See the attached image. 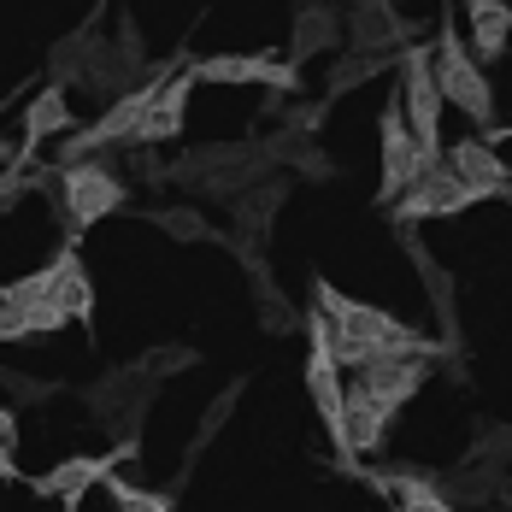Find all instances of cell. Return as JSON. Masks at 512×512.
Masks as SVG:
<instances>
[{
  "instance_id": "16",
  "label": "cell",
  "mask_w": 512,
  "mask_h": 512,
  "mask_svg": "<svg viewBox=\"0 0 512 512\" xmlns=\"http://www.w3.org/2000/svg\"><path fill=\"white\" fill-rule=\"evenodd\" d=\"M448 171H460L465 183H489V189H501V195H507V183H512V171H507V159L495 154V142H483V136H471V142H454V148H448Z\"/></svg>"
},
{
  "instance_id": "4",
  "label": "cell",
  "mask_w": 512,
  "mask_h": 512,
  "mask_svg": "<svg viewBox=\"0 0 512 512\" xmlns=\"http://www.w3.org/2000/svg\"><path fill=\"white\" fill-rule=\"evenodd\" d=\"M501 189H489V183H465L460 171H448V159L436 165V171H424V177H412L407 195L395 201V224L412 230V224H424V218H454L465 206L477 201H495Z\"/></svg>"
},
{
  "instance_id": "19",
  "label": "cell",
  "mask_w": 512,
  "mask_h": 512,
  "mask_svg": "<svg viewBox=\"0 0 512 512\" xmlns=\"http://www.w3.org/2000/svg\"><path fill=\"white\" fill-rule=\"evenodd\" d=\"M265 148H271V165H295V171H301V177H312V183L336 177V159L324 154V148L312 142L307 130H277Z\"/></svg>"
},
{
  "instance_id": "5",
  "label": "cell",
  "mask_w": 512,
  "mask_h": 512,
  "mask_svg": "<svg viewBox=\"0 0 512 512\" xmlns=\"http://www.w3.org/2000/svg\"><path fill=\"white\" fill-rule=\"evenodd\" d=\"M136 454H142V436H118V448H112V454H77V460H65V465H53V471H42L30 489H36V495H48V501H59L65 512H77V507H83V489L106 483L118 465L136 460Z\"/></svg>"
},
{
  "instance_id": "11",
  "label": "cell",
  "mask_w": 512,
  "mask_h": 512,
  "mask_svg": "<svg viewBox=\"0 0 512 512\" xmlns=\"http://www.w3.org/2000/svg\"><path fill=\"white\" fill-rule=\"evenodd\" d=\"M424 377H430V359H371V365H359V389L377 395L389 412L407 407Z\"/></svg>"
},
{
  "instance_id": "12",
  "label": "cell",
  "mask_w": 512,
  "mask_h": 512,
  "mask_svg": "<svg viewBox=\"0 0 512 512\" xmlns=\"http://www.w3.org/2000/svg\"><path fill=\"white\" fill-rule=\"evenodd\" d=\"M407 42V24L389 0H354L348 12V48L354 53H395Z\"/></svg>"
},
{
  "instance_id": "10",
  "label": "cell",
  "mask_w": 512,
  "mask_h": 512,
  "mask_svg": "<svg viewBox=\"0 0 512 512\" xmlns=\"http://www.w3.org/2000/svg\"><path fill=\"white\" fill-rule=\"evenodd\" d=\"M389 418H395V412L354 383V389H348V407H342V448H336V454H342V460L377 454V448H383V430H389Z\"/></svg>"
},
{
  "instance_id": "2",
  "label": "cell",
  "mask_w": 512,
  "mask_h": 512,
  "mask_svg": "<svg viewBox=\"0 0 512 512\" xmlns=\"http://www.w3.org/2000/svg\"><path fill=\"white\" fill-rule=\"evenodd\" d=\"M442 83H436V53L424 48H401V112L412 124V142H418V159L424 171L442 165Z\"/></svg>"
},
{
  "instance_id": "25",
  "label": "cell",
  "mask_w": 512,
  "mask_h": 512,
  "mask_svg": "<svg viewBox=\"0 0 512 512\" xmlns=\"http://www.w3.org/2000/svg\"><path fill=\"white\" fill-rule=\"evenodd\" d=\"M242 389H248V383H242V377H236V383H230V389H224V395H212V407L201 412V424H195V454H201L206 442H212V436H218V430H224V418H230V412H236V401H242Z\"/></svg>"
},
{
  "instance_id": "24",
  "label": "cell",
  "mask_w": 512,
  "mask_h": 512,
  "mask_svg": "<svg viewBox=\"0 0 512 512\" xmlns=\"http://www.w3.org/2000/svg\"><path fill=\"white\" fill-rule=\"evenodd\" d=\"M195 365H201V354H195V348H183V342H171V348H154V354H142L136 359V371H142V377H177V371H195Z\"/></svg>"
},
{
  "instance_id": "27",
  "label": "cell",
  "mask_w": 512,
  "mask_h": 512,
  "mask_svg": "<svg viewBox=\"0 0 512 512\" xmlns=\"http://www.w3.org/2000/svg\"><path fill=\"white\" fill-rule=\"evenodd\" d=\"M0 395H6L12 407H30V401L59 395V383H36V377H24V371H6V365H0Z\"/></svg>"
},
{
  "instance_id": "1",
  "label": "cell",
  "mask_w": 512,
  "mask_h": 512,
  "mask_svg": "<svg viewBox=\"0 0 512 512\" xmlns=\"http://www.w3.org/2000/svg\"><path fill=\"white\" fill-rule=\"evenodd\" d=\"M48 201L59 206V224H65V242H77L89 224H101L112 212H124L130 189L118 171H106L101 159H77V165H59V183L48 189Z\"/></svg>"
},
{
  "instance_id": "29",
  "label": "cell",
  "mask_w": 512,
  "mask_h": 512,
  "mask_svg": "<svg viewBox=\"0 0 512 512\" xmlns=\"http://www.w3.org/2000/svg\"><path fill=\"white\" fill-rule=\"evenodd\" d=\"M18 442V412H12V401H0V448H12Z\"/></svg>"
},
{
  "instance_id": "7",
  "label": "cell",
  "mask_w": 512,
  "mask_h": 512,
  "mask_svg": "<svg viewBox=\"0 0 512 512\" xmlns=\"http://www.w3.org/2000/svg\"><path fill=\"white\" fill-rule=\"evenodd\" d=\"M154 377H142V371H112L101 377L95 389H89V412L101 418L112 436H136V424H142V412L154 401Z\"/></svg>"
},
{
  "instance_id": "20",
  "label": "cell",
  "mask_w": 512,
  "mask_h": 512,
  "mask_svg": "<svg viewBox=\"0 0 512 512\" xmlns=\"http://www.w3.org/2000/svg\"><path fill=\"white\" fill-rule=\"evenodd\" d=\"M59 130H71V95H65V83H48L36 101L24 106V148H42Z\"/></svg>"
},
{
  "instance_id": "15",
  "label": "cell",
  "mask_w": 512,
  "mask_h": 512,
  "mask_svg": "<svg viewBox=\"0 0 512 512\" xmlns=\"http://www.w3.org/2000/svg\"><path fill=\"white\" fill-rule=\"evenodd\" d=\"M465 18H471V53H477V65H495L512 42V6L507 0H465Z\"/></svg>"
},
{
  "instance_id": "31",
  "label": "cell",
  "mask_w": 512,
  "mask_h": 512,
  "mask_svg": "<svg viewBox=\"0 0 512 512\" xmlns=\"http://www.w3.org/2000/svg\"><path fill=\"white\" fill-rule=\"evenodd\" d=\"M24 154V148H12V142H6V136H0V165H12V159Z\"/></svg>"
},
{
  "instance_id": "8",
  "label": "cell",
  "mask_w": 512,
  "mask_h": 512,
  "mask_svg": "<svg viewBox=\"0 0 512 512\" xmlns=\"http://www.w3.org/2000/svg\"><path fill=\"white\" fill-rule=\"evenodd\" d=\"M189 95H195V71L183 65V71H171V77L159 83V95H154V106L142 112V124H136L130 148H159V142H177V136H183V118H189Z\"/></svg>"
},
{
  "instance_id": "26",
  "label": "cell",
  "mask_w": 512,
  "mask_h": 512,
  "mask_svg": "<svg viewBox=\"0 0 512 512\" xmlns=\"http://www.w3.org/2000/svg\"><path fill=\"white\" fill-rule=\"evenodd\" d=\"M106 489H112V507H118V512H171V495H154V489H136V483H124L118 471L106 477Z\"/></svg>"
},
{
  "instance_id": "30",
  "label": "cell",
  "mask_w": 512,
  "mask_h": 512,
  "mask_svg": "<svg viewBox=\"0 0 512 512\" xmlns=\"http://www.w3.org/2000/svg\"><path fill=\"white\" fill-rule=\"evenodd\" d=\"M18 477V465H12V448H0V483H12Z\"/></svg>"
},
{
  "instance_id": "13",
  "label": "cell",
  "mask_w": 512,
  "mask_h": 512,
  "mask_svg": "<svg viewBox=\"0 0 512 512\" xmlns=\"http://www.w3.org/2000/svg\"><path fill=\"white\" fill-rule=\"evenodd\" d=\"M342 12L336 6H324V0H307L301 12H295V36H289V65H301V59H318V53H336L342 48Z\"/></svg>"
},
{
  "instance_id": "17",
  "label": "cell",
  "mask_w": 512,
  "mask_h": 512,
  "mask_svg": "<svg viewBox=\"0 0 512 512\" xmlns=\"http://www.w3.org/2000/svg\"><path fill=\"white\" fill-rule=\"evenodd\" d=\"M512 471L495 460H465L454 477H442V495L454 501V507H483V501H501V483H507Z\"/></svg>"
},
{
  "instance_id": "9",
  "label": "cell",
  "mask_w": 512,
  "mask_h": 512,
  "mask_svg": "<svg viewBox=\"0 0 512 512\" xmlns=\"http://www.w3.org/2000/svg\"><path fill=\"white\" fill-rule=\"evenodd\" d=\"M401 248H407V259L418 265V283H424L430 307H436V318H442V348H448V359L460 365V307H454V277L436 265V254H430L412 230H401Z\"/></svg>"
},
{
  "instance_id": "23",
  "label": "cell",
  "mask_w": 512,
  "mask_h": 512,
  "mask_svg": "<svg viewBox=\"0 0 512 512\" xmlns=\"http://www.w3.org/2000/svg\"><path fill=\"white\" fill-rule=\"evenodd\" d=\"M148 218H154L165 236H177V242H224L195 206H159V212H148Z\"/></svg>"
},
{
  "instance_id": "18",
  "label": "cell",
  "mask_w": 512,
  "mask_h": 512,
  "mask_svg": "<svg viewBox=\"0 0 512 512\" xmlns=\"http://www.w3.org/2000/svg\"><path fill=\"white\" fill-rule=\"evenodd\" d=\"M289 201V183L283 177H259L254 189H242L236 201H230V218H236V236H254L259 242V230L277 218V206Z\"/></svg>"
},
{
  "instance_id": "21",
  "label": "cell",
  "mask_w": 512,
  "mask_h": 512,
  "mask_svg": "<svg viewBox=\"0 0 512 512\" xmlns=\"http://www.w3.org/2000/svg\"><path fill=\"white\" fill-rule=\"evenodd\" d=\"M401 53H342L336 65H330V77H324V101H336V95H354L359 83H377L389 65H395Z\"/></svg>"
},
{
  "instance_id": "6",
  "label": "cell",
  "mask_w": 512,
  "mask_h": 512,
  "mask_svg": "<svg viewBox=\"0 0 512 512\" xmlns=\"http://www.w3.org/2000/svg\"><path fill=\"white\" fill-rule=\"evenodd\" d=\"M377 142H383V183H377V201L395 206L407 195L412 177H424V159H418V142H412V124L401 101L383 106V118H377Z\"/></svg>"
},
{
  "instance_id": "14",
  "label": "cell",
  "mask_w": 512,
  "mask_h": 512,
  "mask_svg": "<svg viewBox=\"0 0 512 512\" xmlns=\"http://www.w3.org/2000/svg\"><path fill=\"white\" fill-rule=\"evenodd\" d=\"M371 477H377L383 495H395V512H460L448 495H442V483L412 477L407 465H383V471H371Z\"/></svg>"
},
{
  "instance_id": "3",
  "label": "cell",
  "mask_w": 512,
  "mask_h": 512,
  "mask_svg": "<svg viewBox=\"0 0 512 512\" xmlns=\"http://www.w3.org/2000/svg\"><path fill=\"white\" fill-rule=\"evenodd\" d=\"M436 83H442V101L460 106L471 124H495V89H489V77H483V65H477V53L465 48V36L454 30V18H442V30H436Z\"/></svg>"
},
{
  "instance_id": "28",
  "label": "cell",
  "mask_w": 512,
  "mask_h": 512,
  "mask_svg": "<svg viewBox=\"0 0 512 512\" xmlns=\"http://www.w3.org/2000/svg\"><path fill=\"white\" fill-rule=\"evenodd\" d=\"M324 118H330V101H312V106H289V130H324Z\"/></svg>"
},
{
  "instance_id": "22",
  "label": "cell",
  "mask_w": 512,
  "mask_h": 512,
  "mask_svg": "<svg viewBox=\"0 0 512 512\" xmlns=\"http://www.w3.org/2000/svg\"><path fill=\"white\" fill-rule=\"evenodd\" d=\"M254 301H259V324L271 330V336H289V330H301V318H295V307L277 295V283L265 277V265L254 271Z\"/></svg>"
}]
</instances>
